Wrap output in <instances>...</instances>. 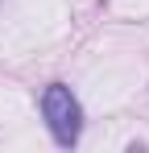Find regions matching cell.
<instances>
[{"label":"cell","mask_w":149,"mask_h":153,"mask_svg":"<svg viewBox=\"0 0 149 153\" xmlns=\"http://www.w3.org/2000/svg\"><path fill=\"white\" fill-rule=\"evenodd\" d=\"M42 112H46V124L54 132V141L62 149H71L79 141V132H83V108L71 95V87L66 83H50L46 95H42Z\"/></svg>","instance_id":"obj_1"}]
</instances>
